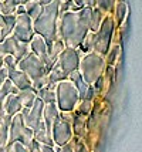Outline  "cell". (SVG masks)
Segmentation results:
<instances>
[{"label":"cell","mask_w":142,"mask_h":152,"mask_svg":"<svg viewBox=\"0 0 142 152\" xmlns=\"http://www.w3.org/2000/svg\"><path fill=\"white\" fill-rule=\"evenodd\" d=\"M24 13H26V7H24V4H17L14 14H16V16H19V14H24Z\"/></svg>","instance_id":"8d00e7d4"},{"label":"cell","mask_w":142,"mask_h":152,"mask_svg":"<svg viewBox=\"0 0 142 152\" xmlns=\"http://www.w3.org/2000/svg\"><path fill=\"white\" fill-rule=\"evenodd\" d=\"M64 80H67V75L63 73V70L55 63L54 67L51 68V71L48 73V81L53 83V84H58L60 81H64Z\"/></svg>","instance_id":"44dd1931"},{"label":"cell","mask_w":142,"mask_h":152,"mask_svg":"<svg viewBox=\"0 0 142 152\" xmlns=\"http://www.w3.org/2000/svg\"><path fill=\"white\" fill-rule=\"evenodd\" d=\"M66 48V44H64V41L61 39H57L51 44V46L48 47V56L51 57V58L54 60V61H57V58H58V56L61 54V51Z\"/></svg>","instance_id":"7402d4cb"},{"label":"cell","mask_w":142,"mask_h":152,"mask_svg":"<svg viewBox=\"0 0 142 152\" xmlns=\"http://www.w3.org/2000/svg\"><path fill=\"white\" fill-rule=\"evenodd\" d=\"M125 14H127V4L121 1V3H118V6H117V20H118V23H122V21H124Z\"/></svg>","instance_id":"1f68e13d"},{"label":"cell","mask_w":142,"mask_h":152,"mask_svg":"<svg viewBox=\"0 0 142 152\" xmlns=\"http://www.w3.org/2000/svg\"><path fill=\"white\" fill-rule=\"evenodd\" d=\"M34 139L37 141V142H41V144H44V145H48V146H53V137H51V132L47 131V128L46 126H43L40 129H37V131H34Z\"/></svg>","instance_id":"e0dca14e"},{"label":"cell","mask_w":142,"mask_h":152,"mask_svg":"<svg viewBox=\"0 0 142 152\" xmlns=\"http://www.w3.org/2000/svg\"><path fill=\"white\" fill-rule=\"evenodd\" d=\"M43 110H44V102L41 101V98H36L34 104L31 105V108H26L23 107L21 108L20 114L23 115V119H24V124L34 131L43 128L44 125V121H43Z\"/></svg>","instance_id":"ba28073f"},{"label":"cell","mask_w":142,"mask_h":152,"mask_svg":"<svg viewBox=\"0 0 142 152\" xmlns=\"http://www.w3.org/2000/svg\"><path fill=\"white\" fill-rule=\"evenodd\" d=\"M3 66L6 67L7 70H9V73H10L13 70H17V61L14 60V57L12 54H6L3 57Z\"/></svg>","instance_id":"83f0119b"},{"label":"cell","mask_w":142,"mask_h":152,"mask_svg":"<svg viewBox=\"0 0 142 152\" xmlns=\"http://www.w3.org/2000/svg\"><path fill=\"white\" fill-rule=\"evenodd\" d=\"M17 68L27 74V77L33 83V88H36L37 91L50 83L48 74L46 71V67L43 64V61L33 53H30L27 57H24L21 61H19Z\"/></svg>","instance_id":"3957f363"},{"label":"cell","mask_w":142,"mask_h":152,"mask_svg":"<svg viewBox=\"0 0 142 152\" xmlns=\"http://www.w3.org/2000/svg\"><path fill=\"white\" fill-rule=\"evenodd\" d=\"M13 36L20 43H30L34 36L33 20L27 13L16 16V24L13 28Z\"/></svg>","instance_id":"8fae6325"},{"label":"cell","mask_w":142,"mask_h":152,"mask_svg":"<svg viewBox=\"0 0 142 152\" xmlns=\"http://www.w3.org/2000/svg\"><path fill=\"white\" fill-rule=\"evenodd\" d=\"M55 102L58 105V110L63 113H73L78 102H80V95L75 86L70 80L60 81L55 87Z\"/></svg>","instance_id":"277c9868"},{"label":"cell","mask_w":142,"mask_h":152,"mask_svg":"<svg viewBox=\"0 0 142 152\" xmlns=\"http://www.w3.org/2000/svg\"><path fill=\"white\" fill-rule=\"evenodd\" d=\"M23 108V104H21V99L19 97V94H10L7 95L4 102H3V111L9 115L14 117L16 114H19Z\"/></svg>","instance_id":"5bb4252c"},{"label":"cell","mask_w":142,"mask_h":152,"mask_svg":"<svg viewBox=\"0 0 142 152\" xmlns=\"http://www.w3.org/2000/svg\"><path fill=\"white\" fill-rule=\"evenodd\" d=\"M118 53H119V46H114L111 48L109 56H108V64H114L117 57H118Z\"/></svg>","instance_id":"836d02e7"},{"label":"cell","mask_w":142,"mask_h":152,"mask_svg":"<svg viewBox=\"0 0 142 152\" xmlns=\"http://www.w3.org/2000/svg\"><path fill=\"white\" fill-rule=\"evenodd\" d=\"M80 60H81V51L77 50V48H73V47H66L61 54L57 58V66L63 70V73L68 77V74L78 70V66H80Z\"/></svg>","instance_id":"30bf717a"},{"label":"cell","mask_w":142,"mask_h":152,"mask_svg":"<svg viewBox=\"0 0 142 152\" xmlns=\"http://www.w3.org/2000/svg\"><path fill=\"white\" fill-rule=\"evenodd\" d=\"M14 1H16L17 4H26V3H27V1H30V0H14Z\"/></svg>","instance_id":"60d3db41"},{"label":"cell","mask_w":142,"mask_h":152,"mask_svg":"<svg viewBox=\"0 0 142 152\" xmlns=\"http://www.w3.org/2000/svg\"><path fill=\"white\" fill-rule=\"evenodd\" d=\"M19 40L14 37L13 34H10V36H7L6 39L1 41V46H3V53H4V56L6 54H12L13 56L14 53H16V48H17V46H19Z\"/></svg>","instance_id":"d6986e66"},{"label":"cell","mask_w":142,"mask_h":152,"mask_svg":"<svg viewBox=\"0 0 142 152\" xmlns=\"http://www.w3.org/2000/svg\"><path fill=\"white\" fill-rule=\"evenodd\" d=\"M90 7H84L80 12H67L58 19V39L64 41L66 47L77 48L90 31Z\"/></svg>","instance_id":"6da1fadb"},{"label":"cell","mask_w":142,"mask_h":152,"mask_svg":"<svg viewBox=\"0 0 142 152\" xmlns=\"http://www.w3.org/2000/svg\"><path fill=\"white\" fill-rule=\"evenodd\" d=\"M71 126H73V129L75 131L77 135H82V126H84V118H82L81 114H75L73 119H71Z\"/></svg>","instance_id":"484cf974"},{"label":"cell","mask_w":142,"mask_h":152,"mask_svg":"<svg viewBox=\"0 0 142 152\" xmlns=\"http://www.w3.org/2000/svg\"><path fill=\"white\" fill-rule=\"evenodd\" d=\"M55 87L57 84H53V83H48L47 86H44L43 88L39 90V98H41V101L44 104H51V102H55Z\"/></svg>","instance_id":"9a60e30c"},{"label":"cell","mask_w":142,"mask_h":152,"mask_svg":"<svg viewBox=\"0 0 142 152\" xmlns=\"http://www.w3.org/2000/svg\"><path fill=\"white\" fill-rule=\"evenodd\" d=\"M104 66H105V61H104L101 54L91 51V53L84 54L81 57L78 71L81 73L82 78L87 84H94L101 77L102 71H104Z\"/></svg>","instance_id":"5b68a950"},{"label":"cell","mask_w":142,"mask_h":152,"mask_svg":"<svg viewBox=\"0 0 142 152\" xmlns=\"http://www.w3.org/2000/svg\"><path fill=\"white\" fill-rule=\"evenodd\" d=\"M30 53L31 51H30V44L28 43H19V46L16 48V53L13 54V57L17 61V64H19V61H21L24 57H27Z\"/></svg>","instance_id":"cb8c5ba5"},{"label":"cell","mask_w":142,"mask_h":152,"mask_svg":"<svg viewBox=\"0 0 142 152\" xmlns=\"http://www.w3.org/2000/svg\"><path fill=\"white\" fill-rule=\"evenodd\" d=\"M115 4V0H97V6L102 12H108L111 10Z\"/></svg>","instance_id":"f546056e"},{"label":"cell","mask_w":142,"mask_h":152,"mask_svg":"<svg viewBox=\"0 0 142 152\" xmlns=\"http://www.w3.org/2000/svg\"><path fill=\"white\" fill-rule=\"evenodd\" d=\"M74 1L73 0H67V1H61L60 4V16L64 13H67V12H70V7H71V4H73Z\"/></svg>","instance_id":"e575fe53"},{"label":"cell","mask_w":142,"mask_h":152,"mask_svg":"<svg viewBox=\"0 0 142 152\" xmlns=\"http://www.w3.org/2000/svg\"><path fill=\"white\" fill-rule=\"evenodd\" d=\"M0 1H1V0H0Z\"/></svg>","instance_id":"f6af8a7d"},{"label":"cell","mask_w":142,"mask_h":152,"mask_svg":"<svg viewBox=\"0 0 142 152\" xmlns=\"http://www.w3.org/2000/svg\"><path fill=\"white\" fill-rule=\"evenodd\" d=\"M40 152H53V148L43 144V145H40Z\"/></svg>","instance_id":"74e56055"},{"label":"cell","mask_w":142,"mask_h":152,"mask_svg":"<svg viewBox=\"0 0 142 152\" xmlns=\"http://www.w3.org/2000/svg\"><path fill=\"white\" fill-rule=\"evenodd\" d=\"M7 146H9V151H10V152H30L27 146L24 145V144H21V142L7 144Z\"/></svg>","instance_id":"4dcf8cb0"},{"label":"cell","mask_w":142,"mask_h":152,"mask_svg":"<svg viewBox=\"0 0 142 152\" xmlns=\"http://www.w3.org/2000/svg\"><path fill=\"white\" fill-rule=\"evenodd\" d=\"M60 115V110L57 102H51V104H44V110H43V121H44V125L47 128V131L51 132V128L53 124L55 122V119L58 118Z\"/></svg>","instance_id":"4fadbf2b"},{"label":"cell","mask_w":142,"mask_h":152,"mask_svg":"<svg viewBox=\"0 0 142 152\" xmlns=\"http://www.w3.org/2000/svg\"><path fill=\"white\" fill-rule=\"evenodd\" d=\"M94 44H95V31H88L87 36L82 40V43L80 44V47H81V50L84 53H91L94 50Z\"/></svg>","instance_id":"603a6c76"},{"label":"cell","mask_w":142,"mask_h":152,"mask_svg":"<svg viewBox=\"0 0 142 152\" xmlns=\"http://www.w3.org/2000/svg\"><path fill=\"white\" fill-rule=\"evenodd\" d=\"M34 139L33 129H30L26 124L23 115L20 113L16 114L12 119V124L9 126V142L7 144H13V142H21L27 146L31 141Z\"/></svg>","instance_id":"8992f818"},{"label":"cell","mask_w":142,"mask_h":152,"mask_svg":"<svg viewBox=\"0 0 142 152\" xmlns=\"http://www.w3.org/2000/svg\"><path fill=\"white\" fill-rule=\"evenodd\" d=\"M94 95H95V90H94V87H92V86H90V87H88L87 94H85V98H84V99H90V101H92V98H94Z\"/></svg>","instance_id":"d590c367"},{"label":"cell","mask_w":142,"mask_h":152,"mask_svg":"<svg viewBox=\"0 0 142 152\" xmlns=\"http://www.w3.org/2000/svg\"><path fill=\"white\" fill-rule=\"evenodd\" d=\"M71 113H63L60 111L58 118L55 119L51 128V137L57 145H66L71 135H73V126H71Z\"/></svg>","instance_id":"52a82bcc"},{"label":"cell","mask_w":142,"mask_h":152,"mask_svg":"<svg viewBox=\"0 0 142 152\" xmlns=\"http://www.w3.org/2000/svg\"><path fill=\"white\" fill-rule=\"evenodd\" d=\"M37 90L36 88H27V90H23V91H19V97H20L21 99V104H23V107H26V108H31V105L34 104V101H36V98L39 97L37 95Z\"/></svg>","instance_id":"2e32d148"},{"label":"cell","mask_w":142,"mask_h":152,"mask_svg":"<svg viewBox=\"0 0 142 152\" xmlns=\"http://www.w3.org/2000/svg\"><path fill=\"white\" fill-rule=\"evenodd\" d=\"M9 80L13 83L14 87H16L19 91H23V90H27V88H31V87H33V83H31V80L27 77V74L23 73L19 68L9 73Z\"/></svg>","instance_id":"7c38bea8"},{"label":"cell","mask_w":142,"mask_h":152,"mask_svg":"<svg viewBox=\"0 0 142 152\" xmlns=\"http://www.w3.org/2000/svg\"><path fill=\"white\" fill-rule=\"evenodd\" d=\"M9 142V126L0 124V148L7 145Z\"/></svg>","instance_id":"f1b7e54d"},{"label":"cell","mask_w":142,"mask_h":152,"mask_svg":"<svg viewBox=\"0 0 142 152\" xmlns=\"http://www.w3.org/2000/svg\"><path fill=\"white\" fill-rule=\"evenodd\" d=\"M0 43H1V27H0Z\"/></svg>","instance_id":"7bdbcfd3"},{"label":"cell","mask_w":142,"mask_h":152,"mask_svg":"<svg viewBox=\"0 0 142 152\" xmlns=\"http://www.w3.org/2000/svg\"><path fill=\"white\" fill-rule=\"evenodd\" d=\"M61 1H67V0H61Z\"/></svg>","instance_id":"ee69618b"},{"label":"cell","mask_w":142,"mask_h":152,"mask_svg":"<svg viewBox=\"0 0 142 152\" xmlns=\"http://www.w3.org/2000/svg\"><path fill=\"white\" fill-rule=\"evenodd\" d=\"M114 31V20L112 17H104L98 31H95V44L94 50L98 54H107L111 37Z\"/></svg>","instance_id":"9c48e42d"},{"label":"cell","mask_w":142,"mask_h":152,"mask_svg":"<svg viewBox=\"0 0 142 152\" xmlns=\"http://www.w3.org/2000/svg\"><path fill=\"white\" fill-rule=\"evenodd\" d=\"M78 114H81V115H88L90 111L92 110V101H90V99H82L78 102V105L75 108Z\"/></svg>","instance_id":"4316f807"},{"label":"cell","mask_w":142,"mask_h":152,"mask_svg":"<svg viewBox=\"0 0 142 152\" xmlns=\"http://www.w3.org/2000/svg\"><path fill=\"white\" fill-rule=\"evenodd\" d=\"M74 1V4H77L78 7H90V9H92V7L97 6V0H73Z\"/></svg>","instance_id":"d6a6232c"},{"label":"cell","mask_w":142,"mask_h":152,"mask_svg":"<svg viewBox=\"0 0 142 152\" xmlns=\"http://www.w3.org/2000/svg\"><path fill=\"white\" fill-rule=\"evenodd\" d=\"M61 0H53L50 4L43 6L40 16L33 21L34 33L46 40L50 47L58 39V19H60Z\"/></svg>","instance_id":"7a4b0ae2"},{"label":"cell","mask_w":142,"mask_h":152,"mask_svg":"<svg viewBox=\"0 0 142 152\" xmlns=\"http://www.w3.org/2000/svg\"><path fill=\"white\" fill-rule=\"evenodd\" d=\"M24 7H26V13L31 17L33 21L40 16L41 10H43V6H41V3L39 0H30V1H27L24 4Z\"/></svg>","instance_id":"ffe728a7"},{"label":"cell","mask_w":142,"mask_h":152,"mask_svg":"<svg viewBox=\"0 0 142 152\" xmlns=\"http://www.w3.org/2000/svg\"><path fill=\"white\" fill-rule=\"evenodd\" d=\"M17 3L14 0H1L0 1V14L7 16V14H14Z\"/></svg>","instance_id":"d4e9b609"},{"label":"cell","mask_w":142,"mask_h":152,"mask_svg":"<svg viewBox=\"0 0 142 152\" xmlns=\"http://www.w3.org/2000/svg\"><path fill=\"white\" fill-rule=\"evenodd\" d=\"M102 10L98 7H92L91 10V17H90V31H98V28L102 23Z\"/></svg>","instance_id":"ac0fdd59"},{"label":"cell","mask_w":142,"mask_h":152,"mask_svg":"<svg viewBox=\"0 0 142 152\" xmlns=\"http://www.w3.org/2000/svg\"><path fill=\"white\" fill-rule=\"evenodd\" d=\"M61 152H73V149H71V146H70V145H67V144H66V145L63 146Z\"/></svg>","instance_id":"f35d334b"},{"label":"cell","mask_w":142,"mask_h":152,"mask_svg":"<svg viewBox=\"0 0 142 152\" xmlns=\"http://www.w3.org/2000/svg\"><path fill=\"white\" fill-rule=\"evenodd\" d=\"M4 53H3V46H1V43H0V57H3Z\"/></svg>","instance_id":"b9f144b4"},{"label":"cell","mask_w":142,"mask_h":152,"mask_svg":"<svg viewBox=\"0 0 142 152\" xmlns=\"http://www.w3.org/2000/svg\"><path fill=\"white\" fill-rule=\"evenodd\" d=\"M39 1L41 3V6H46V4H50L53 0H39Z\"/></svg>","instance_id":"ab89813d"}]
</instances>
